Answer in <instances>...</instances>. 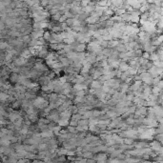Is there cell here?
Here are the masks:
<instances>
[{
  "label": "cell",
  "instance_id": "4fadbf2b",
  "mask_svg": "<svg viewBox=\"0 0 163 163\" xmlns=\"http://www.w3.org/2000/svg\"><path fill=\"white\" fill-rule=\"evenodd\" d=\"M69 124H70V126H74V127H76L77 126V121L76 120H74V119H72L71 120V122H69Z\"/></svg>",
  "mask_w": 163,
  "mask_h": 163
},
{
  "label": "cell",
  "instance_id": "5b68a950",
  "mask_svg": "<svg viewBox=\"0 0 163 163\" xmlns=\"http://www.w3.org/2000/svg\"><path fill=\"white\" fill-rule=\"evenodd\" d=\"M58 124H59V126H67V125H69V119H66V118H61V119H58Z\"/></svg>",
  "mask_w": 163,
  "mask_h": 163
},
{
  "label": "cell",
  "instance_id": "5bb4252c",
  "mask_svg": "<svg viewBox=\"0 0 163 163\" xmlns=\"http://www.w3.org/2000/svg\"><path fill=\"white\" fill-rule=\"evenodd\" d=\"M66 154H67V150H66V149H64V148H63V149H61V150L59 151V153H58V155H59V156L66 155Z\"/></svg>",
  "mask_w": 163,
  "mask_h": 163
},
{
  "label": "cell",
  "instance_id": "2e32d148",
  "mask_svg": "<svg viewBox=\"0 0 163 163\" xmlns=\"http://www.w3.org/2000/svg\"><path fill=\"white\" fill-rule=\"evenodd\" d=\"M39 147H40V150H46L47 147H48V145H47V144H41Z\"/></svg>",
  "mask_w": 163,
  "mask_h": 163
},
{
  "label": "cell",
  "instance_id": "30bf717a",
  "mask_svg": "<svg viewBox=\"0 0 163 163\" xmlns=\"http://www.w3.org/2000/svg\"><path fill=\"white\" fill-rule=\"evenodd\" d=\"M141 56H142V58H143V59H149V57H150V53H149L148 52H143V53L141 54Z\"/></svg>",
  "mask_w": 163,
  "mask_h": 163
},
{
  "label": "cell",
  "instance_id": "8fae6325",
  "mask_svg": "<svg viewBox=\"0 0 163 163\" xmlns=\"http://www.w3.org/2000/svg\"><path fill=\"white\" fill-rule=\"evenodd\" d=\"M123 143L128 144V145H131V144H133V140H132V139H129V138H126V139H123Z\"/></svg>",
  "mask_w": 163,
  "mask_h": 163
},
{
  "label": "cell",
  "instance_id": "277c9868",
  "mask_svg": "<svg viewBox=\"0 0 163 163\" xmlns=\"http://www.w3.org/2000/svg\"><path fill=\"white\" fill-rule=\"evenodd\" d=\"M52 132L51 131V130H49V131H43L42 133H41V136L42 137H50V136H52Z\"/></svg>",
  "mask_w": 163,
  "mask_h": 163
},
{
  "label": "cell",
  "instance_id": "7c38bea8",
  "mask_svg": "<svg viewBox=\"0 0 163 163\" xmlns=\"http://www.w3.org/2000/svg\"><path fill=\"white\" fill-rule=\"evenodd\" d=\"M90 1H91V0H81L82 7H86V6H88V5H89V3H90Z\"/></svg>",
  "mask_w": 163,
  "mask_h": 163
},
{
  "label": "cell",
  "instance_id": "6da1fadb",
  "mask_svg": "<svg viewBox=\"0 0 163 163\" xmlns=\"http://www.w3.org/2000/svg\"><path fill=\"white\" fill-rule=\"evenodd\" d=\"M76 52H84L86 49V44L85 43H78L77 46L75 48Z\"/></svg>",
  "mask_w": 163,
  "mask_h": 163
},
{
  "label": "cell",
  "instance_id": "e0dca14e",
  "mask_svg": "<svg viewBox=\"0 0 163 163\" xmlns=\"http://www.w3.org/2000/svg\"><path fill=\"white\" fill-rule=\"evenodd\" d=\"M83 157H92V154L91 153H86V154L83 155Z\"/></svg>",
  "mask_w": 163,
  "mask_h": 163
},
{
  "label": "cell",
  "instance_id": "7a4b0ae2",
  "mask_svg": "<svg viewBox=\"0 0 163 163\" xmlns=\"http://www.w3.org/2000/svg\"><path fill=\"white\" fill-rule=\"evenodd\" d=\"M91 87L93 89H101L102 85H101V81L99 80H94L91 83Z\"/></svg>",
  "mask_w": 163,
  "mask_h": 163
},
{
  "label": "cell",
  "instance_id": "8992f818",
  "mask_svg": "<svg viewBox=\"0 0 163 163\" xmlns=\"http://www.w3.org/2000/svg\"><path fill=\"white\" fill-rule=\"evenodd\" d=\"M118 44H119V42L117 40H110V42H108V47L114 48V47H116Z\"/></svg>",
  "mask_w": 163,
  "mask_h": 163
},
{
  "label": "cell",
  "instance_id": "ba28073f",
  "mask_svg": "<svg viewBox=\"0 0 163 163\" xmlns=\"http://www.w3.org/2000/svg\"><path fill=\"white\" fill-rule=\"evenodd\" d=\"M42 37H43L44 40H49V38L51 37V33L50 32H44Z\"/></svg>",
  "mask_w": 163,
  "mask_h": 163
},
{
  "label": "cell",
  "instance_id": "9a60e30c",
  "mask_svg": "<svg viewBox=\"0 0 163 163\" xmlns=\"http://www.w3.org/2000/svg\"><path fill=\"white\" fill-rule=\"evenodd\" d=\"M48 4H49V0H41V5L42 6L46 7Z\"/></svg>",
  "mask_w": 163,
  "mask_h": 163
},
{
  "label": "cell",
  "instance_id": "52a82bcc",
  "mask_svg": "<svg viewBox=\"0 0 163 163\" xmlns=\"http://www.w3.org/2000/svg\"><path fill=\"white\" fill-rule=\"evenodd\" d=\"M49 96H50V101H51V102H54V101H56V99L58 98V95H57L56 93H52V94H50Z\"/></svg>",
  "mask_w": 163,
  "mask_h": 163
},
{
  "label": "cell",
  "instance_id": "3957f363",
  "mask_svg": "<svg viewBox=\"0 0 163 163\" xmlns=\"http://www.w3.org/2000/svg\"><path fill=\"white\" fill-rule=\"evenodd\" d=\"M118 68H119V70H120L121 72H125V71H127V70L130 68V66H129L127 63H125V62H119Z\"/></svg>",
  "mask_w": 163,
  "mask_h": 163
},
{
  "label": "cell",
  "instance_id": "9c48e42d",
  "mask_svg": "<svg viewBox=\"0 0 163 163\" xmlns=\"http://www.w3.org/2000/svg\"><path fill=\"white\" fill-rule=\"evenodd\" d=\"M66 19H67V16L65 15V14H61V16H60V18H59V20H58V22L59 23H63V22H65L66 21Z\"/></svg>",
  "mask_w": 163,
  "mask_h": 163
}]
</instances>
